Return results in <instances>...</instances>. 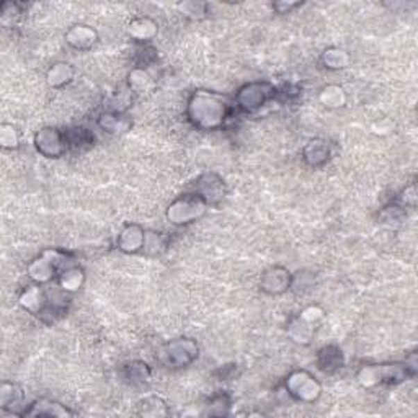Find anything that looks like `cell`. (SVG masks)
I'll use <instances>...</instances> for the list:
<instances>
[{
	"instance_id": "obj_1",
	"label": "cell",
	"mask_w": 418,
	"mask_h": 418,
	"mask_svg": "<svg viewBox=\"0 0 418 418\" xmlns=\"http://www.w3.org/2000/svg\"><path fill=\"white\" fill-rule=\"evenodd\" d=\"M232 103L226 95L197 90L190 97L187 115L194 126L204 131H216L224 126L231 116Z\"/></svg>"
},
{
	"instance_id": "obj_2",
	"label": "cell",
	"mask_w": 418,
	"mask_h": 418,
	"mask_svg": "<svg viewBox=\"0 0 418 418\" xmlns=\"http://www.w3.org/2000/svg\"><path fill=\"white\" fill-rule=\"evenodd\" d=\"M71 265H74L71 255L62 252V250L49 249L44 250L38 258H35L33 262L28 265L26 275L31 281L36 283V285L44 286L49 285L51 281L58 280L59 273H61L64 268L71 267Z\"/></svg>"
},
{
	"instance_id": "obj_3",
	"label": "cell",
	"mask_w": 418,
	"mask_h": 418,
	"mask_svg": "<svg viewBox=\"0 0 418 418\" xmlns=\"http://www.w3.org/2000/svg\"><path fill=\"white\" fill-rule=\"evenodd\" d=\"M415 374V365L408 366L407 363H394V365H369L360 369L358 381L365 387H374V385L383 384H399L403 383L408 376Z\"/></svg>"
},
{
	"instance_id": "obj_4",
	"label": "cell",
	"mask_w": 418,
	"mask_h": 418,
	"mask_svg": "<svg viewBox=\"0 0 418 418\" xmlns=\"http://www.w3.org/2000/svg\"><path fill=\"white\" fill-rule=\"evenodd\" d=\"M209 209V204L206 199L199 197L198 193H187L182 194L170 203V206L167 208V219L170 224L174 226H187L192 222H197L206 215Z\"/></svg>"
},
{
	"instance_id": "obj_5",
	"label": "cell",
	"mask_w": 418,
	"mask_h": 418,
	"mask_svg": "<svg viewBox=\"0 0 418 418\" xmlns=\"http://www.w3.org/2000/svg\"><path fill=\"white\" fill-rule=\"evenodd\" d=\"M199 348L192 338H175L157 350V361L170 369L187 368L198 358Z\"/></svg>"
},
{
	"instance_id": "obj_6",
	"label": "cell",
	"mask_w": 418,
	"mask_h": 418,
	"mask_svg": "<svg viewBox=\"0 0 418 418\" xmlns=\"http://www.w3.org/2000/svg\"><path fill=\"white\" fill-rule=\"evenodd\" d=\"M286 391L292 399L299 402L312 403L317 401L322 394V385L314 378L309 371L297 369L287 376L286 379Z\"/></svg>"
},
{
	"instance_id": "obj_7",
	"label": "cell",
	"mask_w": 418,
	"mask_h": 418,
	"mask_svg": "<svg viewBox=\"0 0 418 418\" xmlns=\"http://www.w3.org/2000/svg\"><path fill=\"white\" fill-rule=\"evenodd\" d=\"M275 95V87L268 82H250L237 92L235 103L244 111H257Z\"/></svg>"
},
{
	"instance_id": "obj_8",
	"label": "cell",
	"mask_w": 418,
	"mask_h": 418,
	"mask_svg": "<svg viewBox=\"0 0 418 418\" xmlns=\"http://www.w3.org/2000/svg\"><path fill=\"white\" fill-rule=\"evenodd\" d=\"M35 147L41 156L48 159H59L67 152L66 133L59 131L58 128H43L35 134Z\"/></svg>"
},
{
	"instance_id": "obj_9",
	"label": "cell",
	"mask_w": 418,
	"mask_h": 418,
	"mask_svg": "<svg viewBox=\"0 0 418 418\" xmlns=\"http://www.w3.org/2000/svg\"><path fill=\"white\" fill-rule=\"evenodd\" d=\"M226 183L224 180L221 178L217 174H203L198 178L197 187H194V193H198L199 197L206 199V203L209 206H215V204H219L222 199L226 197Z\"/></svg>"
},
{
	"instance_id": "obj_10",
	"label": "cell",
	"mask_w": 418,
	"mask_h": 418,
	"mask_svg": "<svg viewBox=\"0 0 418 418\" xmlns=\"http://www.w3.org/2000/svg\"><path fill=\"white\" fill-rule=\"evenodd\" d=\"M292 286V275L285 267H271L262 275L260 287L270 296H280Z\"/></svg>"
},
{
	"instance_id": "obj_11",
	"label": "cell",
	"mask_w": 418,
	"mask_h": 418,
	"mask_svg": "<svg viewBox=\"0 0 418 418\" xmlns=\"http://www.w3.org/2000/svg\"><path fill=\"white\" fill-rule=\"evenodd\" d=\"M49 303V290H44L43 285H30L26 290H23V292L18 297V304L22 306L23 309L28 310L30 314L33 315H40L43 314V310L46 309V306Z\"/></svg>"
},
{
	"instance_id": "obj_12",
	"label": "cell",
	"mask_w": 418,
	"mask_h": 418,
	"mask_svg": "<svg viewBox=\"0 0 418 418\" xmlns=\"http://www.w3.org/2000/svg\"><path fill=\"white\" fill-rule=\"evenodd\" d=\"M66 38V43L71 46L74 49L78 51H88L92 49L99 41V33H97L95 28H92L90 25H85V23H77V25H72L64 35Z\"/></svg>"
},
{
	"instance_id": "obj_13",
	"label": "cell",
	"mask_w": 418,
	"mask_h": 418,
	"mask_svg": "<svg viewBox=\"0 0 418 418\" xmlns=\"http://www.w3.org/2000/svg\"><path fill=\"white\" fill-rule=\"evenodd\" d=\"M144 240H146V229L139 224H128L119 232L116 247L124 253H137L142 252Z\"/></svg>"
},
{
	"instance_id": "obj_14",
	"label": "cell",
	"mask_w": 418,
	"mask_h": 418,
	"mask_svg": "<svg viewBox=\"0 0 418 418\" xmlns=\"http://www.w3.org/2000/svg\"><path fill=\"white\" fill-rule=\"evenodd\" d=\"M22 417H72L74 412L69 410L62 403L51 401V399H40L30 403V407L25 408L20 413Z\"/></svg>"
},
{
	"instance_id": "obj_15",
	"label": "cell",
	"mask_w": 418,
	"mask_h": 418,
	"mask_svg": "<svg viewBox=\"0 0 418 418\" xmlns=\"http://www.w3.org/2000/svg\"><path fill=\"white\" fill-rule=\"evenodd\" d=\"M303 159L310 167H322L331 159V146L324 139H312L303 149Z\"/></svg>"
},
{
	"instance_id": "obj_16",
	"label": "cell",
	"mask_w": 418,
	"mask_h": 418,
	"mask_svg": "<svg viewBox=\"0 0 418 418\" xmlns=\"http://www.w3.org/2000/svg\"><path fill=\"white\" fill-rule=\"evenodd\" d=\"M317 366L324 373H335L343 366V353L337 345H327L320 348L317 353Z\"/></svg>"
},
{
	"instance_id": "obj_17",
	"label": "cell",
	"mask_w": 418,
	"mask_h": 418,
	"mask_svg": "<svg viewBox=\"0 0 418 418\" xmlns=\"http://www.w3.org/2000/svg\"><path fill=\"white\" fill-rule=\"evenodd\" d=\"M58 286L61 287L64 292H76L82 287L83 281H85V273L78 265H71V267L64 268L58 276Z\"/></svg>"
},
{
	"instance_id": "obj_18",
	"label": "cell",
	"mask_w": 418,
	"mask_h": 418,
	"mask_svg": "<svg viewBox=\"0 0 418 418\" xmlns=\"http://www.w3.org/2000/svg\"><path fill=\"white\" fill-rule=\"evenodd\" d=\"M76 77V69L69 62H56L46 74V82L53 88H62L69 85Z\"/></svg>"
},
{
	"instance_id": "obj_19",
	"label": "cell",
	"mask_w": 418,
	"mask_h": 418,
	"mask_svg": "<svg viewBox=\"0 0 418 418\" xmlns=\"http://www.w3.org/2000/svg\"><path fill=\"white\" fill-rule=\"evenodd\" d=\"M315 332V325L304 320L301 315L291 319L290 324H287V335H290L292 340L299 345H309L310 340H312Z\"/></svg>"
},
{
	"instance_id": "obj_20",
	"label": "cell",
	"mask_w": 418,
	"mask_h": 418,
	"mask_svg": "<svg viewBox=\"0 0 418 418\" xmlns=\"http://www.w3.org/2000/svg\"><path fill=\"white\" fill-rule=\"evenodd\" d=\"M99 126L108 134H123L131 128V119L118 111H108L99 118Z\"/></svg>"
},
{
	"instance_id": "obj_21",
	"label": "cell",
	"mask_w": 418,
	"mask_h": 418,
	"mask_svg": "<svg viewBox=\"0 0 418 418\" xmlns=\"http://www.w3.org/2000/svg\"><path fill=\"white\" fill-rule=\"evenodd\" d=\"M23 402V391L17 384L3 381L0 385V408L3 412H15L17 407H22Z\"/></svg>"
},
{
	"instance_id": "obj_22",
	"label": "cell",
	"mask_w": 418,
	"mask_h": 418,
	"mask_svg": "<svg viewBox=\"0 0 418 418\" xmlns=\"http://www.w3.org/2000/svg\"><path fill=\"white\" fill-rule=\"evenodd\" d=\"M128 31L136 41H151L152 38H156L159 28H157V23L152 18L139 17L129 23Z\"/></svg>"
},
{
	"instance_id": "obj_23",
	"label": "cell",
	"mask_w": 418,
	"mask_h": 418,
	"mask_svg": "<svg viewBox=\"0 0 418 418\" xmlns=\"http://www.w3.org/2000/svg\"><path fill=\"white\" fill-rule=\"evenodd\" d=\"M348 97L343 90V87L331 83V85H325L319 94V101L327 108H342L346 105Z\"/></svg>"
},
{
	"instance_id": "obj_24",
	"label": "cell",
	"mask_w": 418,
	"mask_h": 418,
	"mask_svg": "<svg viewBox=\"0 0 418 418\" xmlns=\"http://www.w3.org/2000/svg\"><path fill=\"white\" fill-rule=\"evenodd\" d=\"M151 368L142 361H133L124 366V379L131 385H146L151 383Z\"/></svg>"
},
{
	"instance_id": "obj_25",
	"label": "cell",
	"mask_w": 418,
	"mask_h": 418,
	"mask_svg": "<svg viewBox=\"0 0 418 418\" xmlns=\"http://www.w3.org/2000/svg\"><path fill=\"white\" fill-rule=\"evenodd\" d=\"M128 85L134 92V94H144V92H151L152 88H154L156 82H154V78L151 77V74L146 71V69L136 67V69H133L131 74H129Z\"/></svg>"
},
{
	"instance_id": "obj_26",
	"label": "cell",
	"mask_w": 418,
	"mask_h": 418,
	"mask_svg": "<svg viewBox=\"0 0 418 418\" xmlns=\"http://www.w3.org/2000/svg\"><path fill=\"white\" fill-rule=\"evenodd\" d=\"M320 61H322V64L327 69L340 71V69H345L350 66V54L340 48H328L322 53Z\"/></svg>"
},
{
	"instance_id": "obj_27",
	"label": "cell",
	"mask_w": 418,
	"mask_h": 418,
	"mask_svg": "<svg viewBox=\"0 0 418 418\" xmlns=\"http://www.w3.org/2000/svg\"><path fill=\"white\" fill-rule=\"evenodd\" d=\"M139 415L142 417H165L169 415V408L167 403L160 397H147L139 403Z\"/></svg>"
},
{
	"instance_id": "obj_28",
	"label": "cell",
	"mask_w": 418,
	"mask_h": 418,
	"mask_svg": "<svg viewBox=\"0 0 418 418\" xmlns=\"http://www.w3.org/2000/svg\"><path fill=\"white\" fill-rule=\"evenodd\" d=\"M66 139H67V147L69 149H82L92 146L94 142V136L92 133L85 128H74L66 131Z\"/></svg>"
},
{
	"instance_id": "obj_29",
	"label": "cell",
	"mask_w": 418,
	"mask_h": 418,
	"mask_svg": "<svg viewBox=\"0 0 418 418\" xmlns=\"http://www.w3.org/2000/svg\"><path fill=\"white\" fill-rule=\"evenodd\" d=\"M167 247V239L164 234L156 231H146V240H144L142 252L146 255H159Z\"/></svg>"
},
{
	"instance_id": "obj_30",
	"label": "cell",
	"mask_w": 418,
	"mask_h": 418,
	"mask_svg": "<svg viewBox=\"0 0 418 418\" xmlns=\"http://www.w3.org/2000/svg\"><path fill=\"white\" fill-rule=\"evenodd\" d=\"M18 144H20L18 129L10 123L0 124V146H2V149L10 151V149H17Z\"/></svg>"
},
{
	"instance_id": "obj_31",
	"label": "cell",
	"mask_w": 418,
	"mask_h": 418,
	"mask_svg": "<svg viewBox=\"0 0 418 418\" xmlns=\"http://www.w3.org/2000/svg\"><path fill=\"white\" fill-rule=\"evenodd\" d=\"M396 203H399V208H402V209L408 208V206H415V203H417L415 185H410V187L403 190L401 197L396 199Z\"/></svg>"
},
{
	"instance_id": "obj_32",
	"label": "cell",
	"mask_w": 418,
	"mask_h": 418,
	"mask_svg": "<svg viewBox=\"0 0 418 418\" xmlns=\"http://www.w3.org/2000/svg\"><path fill=\"white\" fill-rule=\"evenodd\" d=\"M180 10L185 15H192V17H199V13H206V3L201 2H183L178 6Z\"/></svg>"
},
{
	"instance_id": "obj_33",
	"label": "cell",
	"mask_w": 418,
	"mask_h": 418,
	"mask_svg": "<svg viewBox=\"0 0 418 418\" xmlns=\"http://www.w3.org/2000/svg\"><path fill=\"white\" fill-rule=\"evenodd\" d=\"M299 3H286V2H278V3H273V8L278 13H287L291 10V8H296Z\"/></svg>"
}]
</instances>
